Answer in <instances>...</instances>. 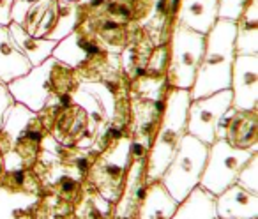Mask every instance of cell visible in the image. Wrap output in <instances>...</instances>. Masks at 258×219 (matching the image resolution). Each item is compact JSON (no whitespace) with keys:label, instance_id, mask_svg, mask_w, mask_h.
I'll list each match as a JSON object with an SVG mask.
<instances>
[{"label":"cell","instance_id":"obj_29","mask_svg":"<svg viewBox=\"0 0 258 219\" xmlns=\"http://www.w3.org/2000/svg\"><path fill=\"white\" fill-rule=\"evenodd\" d=\"M80 89L90 92L101 104H103L104 112L108 115V120L113 115V106H115V94L113 90L108 85H104L103 82H82L80 83Z\"/></svg>","mask_w":258,"mask_h":219},{"label":"cell","instance_id":"obj_14","mask_svg":"<svg viewBox=\"0 0 258 219\" xmlns=\"http://www.w3.org/2000/svg\"><path fill=\"white\" fill-rule=\"evenodd\" d=\"M48 134L46 127L39 120V117L29 124L25 133L15 141L11 151L4 154L6 170H30L37 165L41 158V141Z\"/></svg>","mask_w":258,"mask_h":219},{"label":"cell","instance_id":"obj_16","mask_svg":"<svg viewBox=\"0 0 258 219\" xmlns=\"http://www.w3.org/2000/svg\"><path fill=\"white\" fill-rule=\"evenodd\" d=\"M216 214L218 219H258V194L233 184L216 196Z\"/></svg>","mask_w":258,"mask_h":219},{"label":"cell","instance_id":"obj_7","mask_svg":"<svg viewBox=\"0 0 258 219\" xmlns=\"http://www.w3.org/2000/svg\"><path fill=\"white\" fill-rule=\"evenodd\" d=\"M129 145L131 138H122L106 152L99 154L90 172L83 179V184L97 194L108 200L110 203H117L122 196L125 186V177L129 170Z\"/></svg>","mask_w":258,"mask_h":219},{"label":"cell","instance_id":"obj_9","mask_svg":"<svg viewBox=\"0 0 258 219\" xmlns=\"http://www.w3.org/2000/svg\"><path fill=\"white\" fill-rule=\"evenodd\" d=\"M253 154L258 152L240 151V149L230 147L225 140H216L212 145H209L207 163L202 173L200 187H204L214 196L221 194L237 182L239 172Z\"/></svg>","mask_w":258,"mask_h":219},{"label":"cell","instance_id":"obj_4","mask_svg":"<svg viewBox=\"0 0 258 219\" xmlns=\"http://www.w3.org/2000/svg\"><path fill=\"white\" fill-rule=\"evenodd\" d=\"M191 96L189 90L170 89L166 96L165 112L161 117L151 151L147 154V182H158L170 165L179 143L187 134V110Z\"/></svg>","mask_w":258,"mask_h":219},{"label":"cell","instance_id":"obj_36","mask_svg":"<svg viewBox=\"0 0 258 219\" xmlns=\"http://www.w3.org/2000/svg\"><path fill=\"white\" fill-rule=\"evenodd\" d=\"M64 2H78V0H64Z\"/></svg>","mask_w":258,"mask_h":219},{"label":"cell","instance_id":"obj_2","mask_svg":"<svg viewBox=\"0 0 258 219\" xmlns=\"http://www.w3.org/2000/svg\"><path fill=\"white\" fill-rule=\"evenodd\" d=\"M235 23L232 20H218L205 36L204 57L195 85L189 90L191 99L230 90V76L235 60Z\"/></svg>","mask_w":258,"mask_h":219},{"label":"cell","instance_id":"obj_10","mask_svg":"<svg viewBox=\"0 0 258 219\" xmlns=\"http://www.w3.org/2000/svg\"><path fill=\"white\" fill-rule=\"evenodd\" d=\"M230 108H232L230 90H219L200 99H191L187 110V134L200 140L202 143L212 145L216 141L219 122Z\"/></svg>","mask_w":258,"mask_h":219},{"label":"cell","instance_id":"obj_33","mask_svg":"<svg viewBox=\"0 0 258 219\" xmlns=\"http://www.w3.org/2000/svg\"><path fill=\"white\" fill-rule=\"evenodd\" d=\"M15 97H13L11 90H9V85L0 80V127L4 124V119L8 115V112L11 110V106L15 104Z\"/></svg>","mask_w":258,"mask_h":219},{"label":"cell","instance_id":"obj_26","mask_svg":"<svg viewBox=\"0 0 258 219\" xmlns=\"http://www.w3.org/2000/svg\"><path fill=\"white\" fill-rule=\"evenodd\" d=\"M71 101L75 104H78V106H82L87 112L89 120H90V134H92L94 141H96L99 131L103 129L108 122V115H106V112H104L103 104H101L92 94L80 89V87H78V90L71 96Z\"/></svg>","mask_w":258,"mask_h":219},{"label":"cell","instance_id":"obj_3","mask_svg":"<svg viewBox=\"0 0 258 219\" xmlns=\"http://www.w3.org/2000/svg\"><path fill=\"white\" fill-rule=\"evenodd\" d=\"M51 57L76 72L82 82H103L120 72L118 55L111 53L94 34L82 25L58 41Z\"/></svg>","mask_w":258,"mask_h":219},{"label":"cell","instance_id":"obj_11","mask_svg":"<svg viewBox=\"0 0 258 219\" xmlns=\"http://www.w3.org/2000/svg\"><path fill=\"white\" fill-rule=\"evenodd\" d=\"M85 16H83L82 8L78 2H64V0H48L46 8H44L43 15H41L37 25L30 32L32 37H39V39L48 41H62L73 34L80 25L83 23Z\"/></svg>","mask_w":258,"mask_h":219},{"label":"cell","instance_id":"obj_24","mask_svg":"<svg viewBox=\"0 0 258 219\" xmlns=\"http://www.w3.org/2000/svg\"><path fill=\"white\" fill-rule=\"evenodd\" d=\"M8 29H9V32H11V37L15 39L16 46H18L20 51L25 55L27 60L32 64V67L43 64L46 58H50L55 50V46H57L55 41L32 37L30 34H27L22 27L16 25V23H11Z\"/></svg>","mask_w":258,"mask_h":219},{"label":"cell","instance_id":"obj_21","mask_svg":"<svg viewBox=\"0 0 258 219\" xmlns=\"http://www.w3.org/2000/svg\"><path fill=\"white\" fill-rule=\"evenodd\" d=\"M177 205L179 203L170 196L165 186L158 180L149 184L137 219H172Z\"/></svg>","mask_w":258,"mask_h":219},{"label":"cell","instance_id":"obj_22","mask_svg":"<svg viewBox=\"0 0 258 219\" xmlns=\"http://www.w3.org/2000/svg\"><path fill=\"white\" fill-rule=\"evenodd\" d=\"M172 219H218L216 196L204 187H195L173 212Z\"/></svg>","mask_w":258,"mask_h":219},{"label":"cell","instance_id":"obj_17","mask_svg":"<svg viewBox=\"0 0 258 219\" xmlns=\"http://www.w3.org/2000/svg\"><path fill=\"white\" fill-rule=\"evenodd\" d=\"M219 0H180L175 25L207 36L209 30L219 20L218 16Z\"/></svg>","mask_w":258,"mask_h":219},{"label":"cell","instance_id":"obj_27","mask_svg":"<svg viewBox=\"0 0 258 219\" xmlns=\"http://www.w3.org/2000/svg\"><path fill=\"white\" fill-rule=\"evenodd\" d=\"M235 55H258V22L235 23Z\"/></svg>","mask_w":258,"mask_h":219},{"label":"cell","instance_id":"obj_12","mask_svg":"<svg viewBox=\"0 0 258 219\" xmlns=\"http://www.w3.org/2000/svg\"><path fill=\"white\" fill-rule=\"evenodd\" d=\"M216 140H225L233 149L258 152V110L230 108L219 122Z\"/></svg>","mask_w":258,"mask_h":219},{"label":"cell","instance_id":"obj_15","mask_svg":"<svg viewBox=\"0 0 258 219\" xmlns=\"http://www.w3.org/2000/svg\"><path fill=\"white\" fill-rule=\"evenodd\" d=\"M82 27L89 30L90 34H94L111 53L118 55L129 44L135 29H137V23L106 18V16H97V18L83 20Z\"/></svg>","mask_w":258,"mask_h":219},{"label":"cell","instance_id":"obj_31","mask_svg":"<svg viewBox=\"0 0 258 219\" xmlns=\"http://www.w3.org/2000/svg\"><path fill=\"white\" fill-rule=\"evenodd\" d=\"M247 4H249V0H219V8H218L219 20L239 22Z\"/></svg>","mask_w":258,"mask_h":219},{"label":"cell","instance_id":"obj_35","mask_svg":"<svg viewBox=\"0 0 258 219\" xmlns=\"http://www.w3.org/2000/svg\"><path fill=\"white\" fill-rule=\"evenodd\" d=\"M6 173V165H4V154H2V151H0V179H2V175Z\"/></svg>","mask_w":258,"mask_h":219},{"label":"cell","instance_id":"obj_28","mask_svg":"<svg viewBox=\"0 0 258 219\" xmlns=\"http://www.w3.org/2000/svg\"><path fill=\"white\" fill-rule=\"evenodd\" d=\"M168 62H170V41L152 48L147 64H145L144 75L142 76H144V78H154V80L166 78Z\"/></svg>","mask_w":258,"mask_h":219},{"label":"cell","instance_id":"obj_13","mask_svg":"<svg viewBox=\"0 0 258 219\" xmlns=\"http://www.w3.org/2000/svg\"><path fill=\"white\" fill-rule=\"evenodd\" d=\"M230 92L233 110H258V55H235Z\"/></svg>","mask_w":258,"mask_h":219},{"label":"cell","instance_id":"obj_18","mask_svg":"<svg viewBox=\"0 0 258 219\" xmlns=\"http://www.w3.org/2000/svg\"><path fill=\"white\" fill-rule=\"evenodd\" d=\"M179 4L180 0H152L147 20L140 27L149 34L154 46L170 41L179 13Z\"/></svg>","mask_w":258,"mask_h":219},{"label":"cell","instance_id":"obj_25","mask_svg":"<svg viewBox=\"0 0 258 219\" xmlns=\"http://www.w3.org/2000/svg\"><path fill=\"white\" fill-rule=\"evenodd\" d=\"M0 187L11 191V193H27L44 196L46 186L41 175L34 168L30 170H6L0 179Z\"/></svg>","mask_w":258,"mask_h":219},{"label":"cell","instance_id":"obj_23","mask_svg":"<svg viewBox=\"0 0 258 219\" xmlns=\"http://www.w3.org/2000/svg\"><path fill=\"white\" fill-rule=\"evenodd\" d=\"M37 117V113L30 112L29 108H25L23 104L15 103L11 106V110L8 112L4 119V124L0 127V151L2 154L11 151V147L15 145V141L25 133V129L29 127V124Z\"/></svg>","mask_w":258,"mask_h":219},{"label":"cell","instance_id":"obj_34","mask_svg":"<svg viewBox=\"0 0 258 219\" xmlns=\"http://www.w3.org/2000/svg\"><path fill=\"white\" fill-rule=\"evenodd\" d=\"M13 4L15 0H0V27H9L13 23Z\"/></svg>","mask_w":258,"mask_h":219},{"label":"cell","instance_id":"obj_30","mask_svg":"<svg viewBox=\"0 0 258 219\" xmlns=\"http://www.w3.org/2000/svg\"><path fill=\"white\" fill-rule=\"evenodd\" d=\"M235 184L258 194V154H253L249 161L244 165V168L239 172Z\"/></svg>","mask_w":258,"mask_h":219},{"label":"cell","instance_id":"obj_6","mask_svg":"<svg viewBox=\"0 0 258 219\" xmlns=\"http://www.w3.org/2000/svg\"><path fill=\"white\" fill-rule=\"evenodd\" d=\"M205 50V36L182 25L173 27L170 37V62L166 83L172 89L191 90Z\"/></svg>","mask_w":258,"mask_h":219},{"label":"cell","instance_id":"obj_32","mask_svg":"<svg viewBox=\"0 0 258 219\" xmlns=\"http://www.w3.org/2000/svg\"><path fill=\"white\" fill-rule=\"evenodd\" d=\"M115 2V0H78V6L82 8L83 16L87 18H97V16H103L104 9L108 6Z\"/></svg>","mask_w":258,"mask_h":219},{"label":"cell","instance_id":"obj_20","mask_svg":"<svg viewBox=\"0 0 258 219\" xmlns=\"http://www.w3.org/2000/svg\"><path fill=\"white\" fill-rule=\"evenodd\" d=\"M43 196L11 193L0 187V219H39Z\"/></svg>","mask_w":258,"mask_h":219},{"label":"cell","instance_id":"obj_8","mask_svg":"<svg viewBox=\"0 0 258 219\" xmlns=\"http://www.w3.org/2000/svg\"><path fill=\"white\" fill-rule=\"evenodd\" d=\"M43 126L64 147L92 149L94 138L90 134V120L87 112L73 101L46 106L37 113Z\"/></svg>","mask_w":258,"mask_h":219},{"label":"cell","instance_id":"obj_5","mask_svg":"<svg viewBox=\"0 0 258 219\" xmlns=\"http://www.w3.org/2000/svg\"><path fill=\"white\" fill-rule=\"evenodd\" d=\"M207 154L209 145L202 143L191 134H186L179 143V149L159 179L177 203H180L195 187L200 186Z\"/></svg>","mask_w":258,"mask_h":219},{"label":"cell","instance_id":"obj_1","mask_svg":"<svg viewBox=\"0 0 258 219\" xmlns=\"http://www.w3.org/2000/svg\"><path fill=\"white\" fill-rule=\"evenodd\" d=\"M80 80L76 72L55 57H50L43 64L30 69L22 78L9 83L16 103L39 113L46 106L68 103L78 90Z\"/></svg>","mask_w":258,"mask_h":219},{"label":"cell","instance_id":"obj_19","mask_svg":"<svg viewBox=\"0 0 258 219\" xmlns=\"http://www.w3.org/2000/svg\"><path fill=\"white\" fill-rule=\"evenodd\" d=\"M32 69V64L16 46L8 27H0V80L11 83Z\"/></svg>","mask_w":258,"mask_h":219}]
</instances>
